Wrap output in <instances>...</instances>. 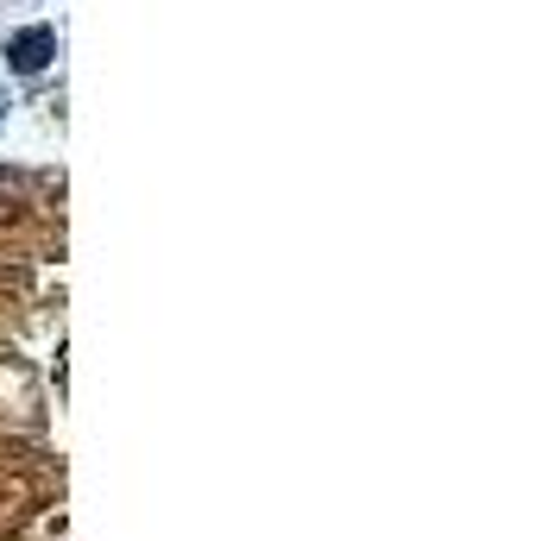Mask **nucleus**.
Wrapping results in <instances>:
<instances>
[{
    "label": "nucleus",
    "mask_w": 560,
    "mask_h": 541,
    "mask_svg": "<svg viewBox=\"0 0 560 541\" xmlns=\"http://www.w3.org/2000/svg\"><path fill=\"white\" fill-rule=\"evenodd\" d=\"M51 58H58V32H51V26H26V32H13V38H7V63H13L20 76H38Z\"/></svg>",
    "instance_id": "f257e3e1"
}]
</instances>
